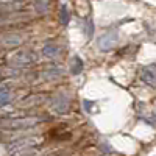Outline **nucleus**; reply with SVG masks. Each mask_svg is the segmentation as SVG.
<instances>
[{
    "mask_svg": "<svg viewBox=\"0 0 156 156\" xmlns=\"http://www.w3.org/2000/svg\"><path fill=\"white\" fill-rule=\"evenodd\" d=\"M142 78H144V80H145L148 84L156 86V72H153V70H151V67L144 70V75H142Z\"/></svg>",
    "mask_w": 156,
    "mask_h": 156,
    "instance_id": "nucleus-1",
    "label": "nucleus"
},
{
    "mask_svg": "<svg viewBox=\"0 0 156 156\" xmlns=\"http://www.w3.org/2000/svg\"><path fill=\"white\" fill-rule=\"evenodd\" d=\"M19 2V0H0V5H6V3H14Z\"/></svg>",
    "mask_w": 156,
    "mask_h": 156,
    "instance_id": "nucleus-2",
    "label": "nucleus"
}]
</instances>
